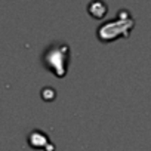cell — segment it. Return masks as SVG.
<instances>
[{
  "label": "cell",
  "instance_id": "obj_1",
  "mask_svg": "<svg viewBox=\"0 0 151 151\" xmlns=\"http://www.w3.org/2000/svg\"><path fill=\"white\" fill-rule=\"evenodd\" d=\"M135 28V18L129 9H120L113 19L104 21L96 28V37L102 43H111L120 37L127 39Z\"/></svg>",
  "mask_w": 151,
  "mask_h": 151
},
{
  "label": "cell",
  "instance_id": "obj_4",
  "mask_svg": "<svg viewBox=\"0 0 151 151\" xmlns=\"http://www.w3.org/2000/svg\"><path fill=\"white\" fill-rule=\"evenodd\" d=\"M88 12L95 19H102L108 14V6L102 0H93V2H91L88 5Z\"/></svg>",
  "mask_w": 151,
  "mask_h": 151
},
{
  "label": "cell",
  "instance_id": "obj_2",
  "mask_svg": "<svg viewBox=\"0 0 151 151\" xmlns=\"http://www.w3.org/2000/svg\"><path fill=\"white\" fill-rule=\"evenodd\" d=\"M70 56H71L70 46L67 43L53 42L45 47V50L42 53V64L53 76L62 79L68 73Z\"/></svg>",
  "mask_w": 151,
  "mask_h": 151
},
{
  "label": "cell",
  "instance_id": "obj_5",
  "mask_svg": "<svg viewBox=\"0 0 151 151\" xmlns=\"http://www.w3.org/2000/svg\"><path fill=\"white\" fill-rule=\"evenodd\" d=\"M55 96H56V92L52 88H45L42 91V98L46 101H52V99H55Z\"/></svg>",
  "mask_w": 151,
  "mask_h": 151
},
{
  "label": "cell",
  "instance_id": "obj_3",
  "mask_svg": "<svg viewBox=\"0 0 151 151\" xmlns=\"http://www.w3.org/2000/svg\"><path fill=\"white\" fill-rule=\"evenodd\" d=\"M27 141H28V145L34 150H45V151H53L55 150V145L50 142L47 133H45L40 129H33L28 133Z\"/></svg>",
  "mask_w": 151,
  "mask_h": 151
}]
</instances>
